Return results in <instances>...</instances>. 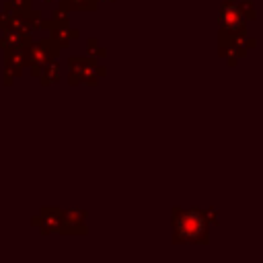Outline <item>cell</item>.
<instances>
[{
	"instance_id": "6da1fadb",
	"label": "cell",
	"mask_w": 263,
	"mask_h": 263,
	"mask_svg": "<svg viewBox=\"0 0 263 263\" xmlns=\"http://www.w3.org/2000/svg\"><path fill=\"white\" fill-rule=\"evenodd\" d=\"M205 232V222L199 212H183L175 220V234L177 240H199Z\"/></svg>"
}]
</instances>
